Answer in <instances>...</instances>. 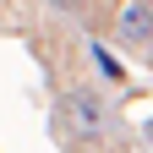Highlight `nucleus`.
<instances>
[{
    "mask_svg": "<svg viewBox=\"0 0 153 153\" xmlns=\"http://www.w3.org/2000/svg\"><path fill=\"white\" fill-rule=\"evenodd\" d=\"M55 6H60V11H82V0H55Z\"/></svg>",
    "mask_w": 153,
    "mask_h": 153,
    "instance_id": "7ed1b4c3",
    "label": "nucleus"
},
{
    "mask_svg": "<svg viewBox=\"0 0 153 153\" xmlns=\"http://www.w3.org/2000/svg\"><path fill=\"white\" fill-rule=\"evenodd\" d=\"M120 44H131V49L153 44V0H131L120 11Z\"/></svg>",
    "mask_w": 153,
    "mask_h": 153,
    "instance_id": "f03ea898",
    "label": "nucleus"
},
{
    "mask_svg": "<svg viewBox=\"0 0 153 153\" xmlns=\"http://www.w3.org/2000/svg\"><path fill=\"white\" fill-rule=\"evenodd\" d=\"M66 120L82 131V137H99V131L109 126V115H104V99L99 93H88V88H76L71 99H66Z\"/></svg>",
    "mask_w": 153,
    "mask_h": 153,
    "instance_id": "f257e3e1",
    "label": "nucleus"
}]
</instances>
